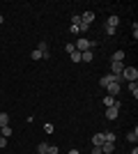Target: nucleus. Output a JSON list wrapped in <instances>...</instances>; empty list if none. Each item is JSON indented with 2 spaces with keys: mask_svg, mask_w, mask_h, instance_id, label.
<instances>
[{
  "mask_svg": "<svg viewBox=\"0 0 138 154\" xmlns=\"http://www.w3.org/2000/svg\"><path fill=\"white\" fill-rule=\"evenodd\" d=\"M104 143H115V134L113 131H104Z\"/></svg>",
  "mask_w": 138,
  "mask_h": 154,
  "instance_id": "nucleus-15",
  "label": "nucleus"
},
{
  "mask_svg": "<svg viewBox=\"0 0 138 154\" xmlns=\"http://www.w3.org/2000/svg\"><path fill=\"white\" fill-rule=\"evenodd\" d=\"M124 55H127L124 51H115V53H113V62H122V60H124Z\"/></svg>",
  "mask_w": 138,
  "mask_h": 154,
  "instance_id": "nucleus-13",
  "label": "nucleus"
},
{
  "mask_svg": "<svg viewBox=\"0 0 138 154\" xmlns=\"http://www.w3.org/2000/svg\"><path fill=\"white\" fill-rule=\"evenodd\" d=\"M30 58H32V60H41V53H39V51H32V55H30Z\"/></svg>",
  "mask_w": 138,
  "mask_h": 154,
  "instance_id": "nucleus-23",
  "label": "nucleus"
},
{
  "mask_svg": "<svg viewBox=\"0 0 138 154\" xmlns=\"http://www.w3.org/2000/svg\"><path fill=\"white\" fill-rule=\"evenodd\" d=\"M106 90H108V97H118L122 88H120V83H111L108 88H106Z\"/></svg>",
  "mask_w": 138,
  "mask_h": 154,
  "instance_id": "nucleus-5",
  "label": "nucleus"
},
{
  "mask_svg": "<svg viewBox=\"0 0 138 154\" xmlns=\"http://www.w3.org/2000/svg\"><path fill=\"white\" fill-rule=\"evenodd\" d=\"M111 83H120V76H113V74H106V76L99 78V85L101 88H108Z\"/></svg>",
  "mask_w": 138,
  "mask_h": 154,
  "instance_id": "nucleus-3",
  "label": "nucleus"
},
{
  "mask_svg": "<svg viewBox=\"0 0 138 154\" xmlns=\"http://www.w3.org/2000/svg\"><path fill=\"white\" fill-rule=\"evenodd\" d=\"M65 51H67V53H74L76 48H74V44H65Z\"/></svg>",
  "mask_w": 138,
  "mask_h": 154,
  "instance_id": "nucleus-22",
  "label": "nucleus"
},
{
  "mask_svg": "<svg viewBox=\"0 0 138 154\" xmlns=\"http://www.w3.org/2000/svg\"><path fill=\"white\" fill-rule=\"evenodd\" d=\"M2 21H5V16H2V14H0V23H2Z\"/></svg>",
  "mask_w": 138,
  "mask_h": 154,
  "instance_id": "nucleus-27",
  "label": "nucleus"
},
{
  "mask_svg": "<svg viewBox=\"0 0 138 154\" xmlns=\"http://www.w3.org/2000/svg\"><path fill=\"white\" fill-rule=\"evenodd\" d=\"M7 124H9V115H7V113H0V129L7 127Z\"/></svg>",
  "mask_w": 138,
  "mask_h": 154,
  "instance_id": "nucleus-17",
  "label": "nucleus"
},
{
  "mask_svg": "<svg viewBox=\"0 0 138 154\" xmlns=\"http://www.w3.org/2000/svg\"><path fill=\"white\" fill-rule=\"evenodd\" d=\"M46 154H60V152H58V147H55V145H48V152H46Z\"/></svg>",
  "mask_w": 138,
  "mask_h": 154,
  "instance_id": "nucleus-21",
  "label": "nucleus"
},
{
  "mask_svg": "<svg viewBox=\"0 0 138 154\" xmlns=\"http://www.w3.org/2000/svg\"><path fill=\"white\" fill-rule=\"evenodd\" d=\"M115 152V143H104L101 145V154H113Z\"/></svg>",
  "mask_w": 138,
  "mask_h": 154,
  "instance_id": "nucleus-8",
  "label": "nucleus"
},
{
  "mask_svg": "<svg viewBox=\"0 0 138 154\" xmlns=\"http://www.w3.org/2000/svg\"><path fill=\"white\" fill-rule=\"evenodd\" d=\"M118 110H120V101H115V106L106 108V117H108V120H115V117H118Z\"/></svg>",
  "mask_w": 138,
  "mask_h": 154,
  "instance_id": "nucleus-4",
  "label": "nucleus"
},
{
  "mask_svg": "<svg viewBox=\"0 0 138 154\" xmlns=\"http://www.w3.org/2000/svg\"><path fill=\"white\" fill-rule=\"evenodd\" d=\"M37 152H39V154H46V152H48V143H44V140H41L39 145H37Z\"/></svg>",
  "mask_w": 138,
  "mask_h": 154,
  "instance_id": "nucleus-18",
  "label": "nucleus"
},
{
  "mask_svg": "<svg viewBox=\"0 0 138 154\" xmlns=\"http://www.w3.org/2000/svg\"><path fill=\"white\" fill-rule=\"evenodd\" d=\"M0 147H7V138L5 136H0Z\"/></svg>",
  "mask_w": 138,
  "mask_h": 154,
  "instance_id": "nucleus-24",
  "label": "nucleus"
},
{
  "mask_svg": "<svg viewBox=\"0 0 138 154\" xmlns=\"http://www.w3.org/2000/svg\"><path fill=\"white\" fill-rule=\"evenodd\" d=\"M92 154H101V147H92Z\"/></svg>",
  "mask_w": 138,
  "mask_h": 154,
  "instance_id": "nucleus-25",
  "label": "nucleus"
},
{
  "mask_svg": "<svg viewBox=\"0 0 138 154\" xmlns=\"http://www.w3.org/2000/svg\"><path fill=\"white\" fill-rule=\"evenodd\" d=\"M129 92L133 94V99H138V81H131V83H129Z\"/></svg>",
  "mask_w": 138,
  "mask_h": 154,
  "instance_id": "nucleus-11",
  "label": "nucleus"
},
{
  "mask_svg": "<svg viewBox=\"0 0 138 154\" xmlns=\"http://www.w3.org/2000/svg\"><path fill=\"white\" fill-rule=\"evenodd\" d=\"M118 26H120L118 16H108V28H115V30H118Z\"/></svg>",
  "mask_w": 138,
  "mask_h": 154,
  "instance_id": "nucleus-14",
  "label": "nucleus"
},
{
  "mask_svg": "<svg viewBox=\"0 0 138 154\" xmlns=\"http://www.w3.org/2000/svg\"><path fill=\"white\" fill-rule=\"evenodd\" d=\"M67 154H81V152H78V149H69Z\"/></svg>",
  "mask_w": 138,
  "mask_h": 154,
  "instance_id": "nucleus-26",
  "label": "nucleus"
},
{
  "mask_svg": "<svg viewBox=\"0 0 138 154\" xmlns=\"http://www.w3.org/2000/svg\"><path fill=\"white\" fill-rule=\"evenodd\" d=\"M94 42H90V39H85V37H78V42H74V48H76V51L78 53H83V51H92V48H94Z\"/></svg>",
  "mask_w": 138,
  "mask_h": 154,
  "instance_id": "nucleus-1",
  "label": "nucleus"
},
{
  "mask_svg": "<svg viewBox=\"0 0 138 154\" xmlns=\"http://www.w3.org/2000/svg\"><path fill=\"white\" fill-rule=\"evenodd\" d=\"M0 136H5V138H7V136H12V127H9V124L2 127V129H0Z\"/></svg>",
  "mask_w": 138,
  "mask_h": 154,
  "instance_id": "nucleus-19",
  "label": "nucleus"
},
{
  "mask_svg": "<svg viewBox=\"0 0 138 154\" xmlns=\"http://www.w3.org/2000/svg\"><path fill=\"white\" fill-rule=\"evenodd\" d=\"M120 81H138V69L136 67H124L122 69V74H120Z\"/></svg>",
  "mask_w": 138,
  "mask_h": 154,
  "instance_id": "nucleus-2",
  "label": "nucleus"
},
{
  "mask_svg": "<svg viewBox=\"0 0 138 154\" xmlns=\"http://www.w3.org/2000/svg\"><path fill=\"white\" fill-rule=\"evenodd\" d=\"M111 74H113V76H120V74H122V69H124V64H122V62H111Z\"/></svg>",
  "mask_w": 138,
  "mask_h": 154,
  "instance_id": "nucleus-6",
  "label": "nucleus"
},
{
  "mask_svg": "<svg viewBox=\"0 0 138 154\" xmlns=\"http://www.w3.org/2000/svg\"><path fill=\"white\" fill-rule=\"evenodd\" d=\"M127 140L136 145V140H138V129H136V127H133V131H129V134H127Z\"/></svg>",
  "mask_w": 138,
  "mask_h": 154,
  "instance_id": "nucleus-10",
  "label": "nucleus"
},
{
  "mask_svg": "<svg viewBox=\"0 0 138 154\" xmlns=\"http://www.w3.org/2000/svg\"><path fill=\"white\" fill-rule=\"evenodd\" d=\"M92 58H94L92 51H83V53H81V62H92Z\"/></svg>",
  "mask_w": 138,
  "mask_h": 154,
  "instance_id": "nucleus-12",
  "label": "nucleus"
},
{
  "mask_svg": "<svg viewBox=\"0 0 138 154\" xmlns=\"http://www.w3.org/2000/svg\"><path fill=\"white\" fill-rule=\"evenodd\" d=\"M101 145H104V134L92 136V147H101Z\"/></svg>",
  "mask_w": 138,
  "mask_h": 154,
  "instance_id": "nucleus-9",
  "label": "nucleus"
},
{
  "mask_svg": "<svg viewBox=\"0 0 138 154\" xmlns=\"http://www.w3.org/2000/svg\"><path fill=\"white\" fill-rule=\"evenodd\" d=\"M115 101H118L115 97H104V106H106V108H111V106H115Z\"/></svg>",
  "mask_w": 138,
  "mask_h": 154,
  "instance_id": "nucleus-16",
  "label": "nucleus"
},
{
  "mask_svg": "<svg viewBox=\"0 0 138 154\" xmlns=\"http://www.w3.org/2000/svg\"><path fill=\"white\" fill-rule=\"evenodd\" d=\"M81 21H83L85 26H92V23H94V14H92V12H85V14H81Z\"/></svg>",
  "mask_w": 138,
  "mask_h": 154,
  "instance_id": "nucleus-7",
  "label": "nucleus"
},
{
  "mask_svg": "<svg viewBox=\"0 0 138 154\" xmlns=\"http://www.w3.org/2000/svg\"><path fill=\"white\" fill-rule=\"evenodd\" d=\"M69 58H72V62H81V53L74 51V53H69Z\"/></svg>",
  "mask_w": 138,
  "mask_h": 154,
  "instance_id": "nucleus-20",
  "label": "nucleus"
}]
</instances>
